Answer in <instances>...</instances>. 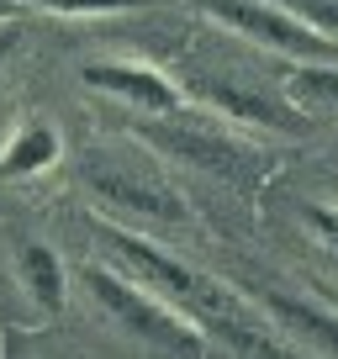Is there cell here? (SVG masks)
<instances>
[{
  "label": "cell",
  "instance_id": "obj_1",
  "mask_svg": "<svg viewBox=\"0 0 338 359\" xmlns=\"http://www.w3.org/2000/svg\"><path fill=\"white\" fill-rule=\"evenodd\" d=\"M85 227L122 259L137 285H148V291H154L158 302H169L185 323H196V333H201L206 344H222V348H233V354H243V359H296L291 348L254 317V306H248L238 291H227L222 280L191 269L185 259L154 248L148 238L127 233V227L101 222V217H85Z\"/></svg>",
  "mask_w": 338,
  "mask_h": 359
},
{
  "label": "cell",
  "instance_id": "obj_2",
  "mask_svg": "<svg viewBox=\"0 0 338 359\" xmlns=\"http://www.w3.org/2000/svg\"><path fill=\"white\" fill-rule=\"evenodd\" d=\"M85 285H90L95 306H101L122 333H133L143 348L169 354V359H206L212 344L196 333V323H185L175 306L158 302L133 275H122V269H111V264H85Z\"/></svg>",
  "mask_w": 338,
  "mask_h": 359
},
{
  "label": "cell",
  "instance_id": "obj_3",
  "mask_svg": "<svg viewBox=\"0 0 338 359\" xmlns=\"http://www.w3.org/2000/svg\"><path fill=\"white\" fill-rule=\"evenodd\" d=\"M137 137L154 148H164V154L185 158V164L196 169H212V175H227V180H254L259 175V148L248 143V137L227 133L222 122H212V116H196L191 106H180V111L169 116H148V122H137Z\"/></svg>",
  "mask_w": 338,
  "mask_h": 359
},
{
  "label": "cell",
  "instance_id": "obj_4",
  "mask_svg": "<svg viewBox=\"0 0 338 359\" xmlns=\"http://www.w3.org/2000/svg\"><path fill=\"white\" fill-rule=\"evenodd\" d=\"M85 185H90L106 206L148 217V222H185V217H191L185 201H180V191H175L148 158H133V154L95 148V154L85 158Z\"/></svg>",
  "mask_w": 338,
  "mask_h": 359
},
{
  "label": "cell",
  "instance_id": "obj_5",
  "mask_svg": "<svg viewBox=\"0 0 338 359\" xmlns=\"http://www.w3.org/2000/svg\"><path fill=\"white\" fill-rule=\"evenodd\" d=\"M201 11H212L222 27H233L238 37H254L270 53H285L296 64H338V43L302 22V16L280 11L275 0H196Z\"/></svg>",
  "mask_w": 338,
  "mask_h": 359
},
{
  "label": "cell",
  "instance_id": "obj_6",
  "mask_svg": "<svg viewBox=\"0 0 338 359\" xmlns=\"http://www.w3.org/2000/svg\"><path fill=\"white\" fill-rule=\"evenodd\" d=\"M79 79L90 90H101V95H111V101L143 111V116H169L185 106L180 79H169L164 69L143 64V58H95V64L79 69Z\"/></svg>",
  "mask_w": 338,
  "mask_h": 359
},
{
  "label": "cell",
  "instance_id": "obj_7",
  "mask_svg": "<svg viewBox=\"0 0 338 359\" xmlns=\"http://www.w3.org/2000/svg\"><path fill=\"white\" fill-rule=\"evenodd\" d=\"M201 95H206L222 116H238V122H254V127H270V133H302V127H306V116H296L285 101H275V95H264V90L233 85V79H206Z\"/></svg>",
  "mask_w": 338,
  "mask_h": 359
},
{
  "label": "cell",
  "instance_id": "obj_8",
  "mask_svg": "<svg viewBox=\"0 0 338 359\" xmlns=\"http://www.w3.org/2000/svg\"><path fill=\"white\" fill-rule=\"evenodd\" d=\"M16 280H22V291L32 296V306L43 317H58L69 306L64 259H58L48 243H37V238H22V243H16Z\"/></svg>",
  "mask_w": 338,
  "mask_h": 359
},
{
  "label": "cell",
  "instance_id": "obj_9",
  "mask_svg": "<svg viewBox=\"0 0 338 359\" xmlns=\"http://www.w3.org/2000/svg\"><path fill=\"white\" fill-rule=\"evenodd\" d=\"M58 154H64V137L53 122H22L0 148V180H32L43 169H53Z\"/></svg>",
  "mask_w": 338,
  "mask_h": 359
},
{
  "label": "cell",
  "instance_id": "obj_10",
  "mask_svg": "<svg viewBox=\"0 0 338 359\" xmlns=\"http://www.w3.org/2000/svg\"><path fill=\"white\" fill-rule=\"evenodd\" d=\"M264 306L280 317V327L302 333L312 348H323L327 359H338V312H327V306H317V302H302V296H285V291H264Z\"/></svg>",
  "mask_w": 338,
  "mask_h": 359
},
{
  "label": "cell",
  "instance_id": "obj_11",
  "mask_svg": "<svg viewBox=\"0 0 338 359\" xmlns=\"http://www.w3.org/2000/svg\"><path fill=\"white\" fill-rule=\"evenodd\" d=\"M285 106L306 116H338V64H296L285 74Z\"/></svg>",
  "mask_w": 338,
  "mask_h": 359
},
{
  "label": "cell",
  "instance_id": "obj_12",
  "mask_svg": "<svg viewBox=\"0 0 338 359\" xmlns=\"http://www.w3.org/2000/svg\"><path fill=\"white\" fill-rule=\"evenodd\" d=\"M53 16H116V11H143V6H158V0H32Z\"/></svg>",
  "mask_w": 338,
  "mask_h": 359
},
{
  "label": "cell",
  "instance_id": "obj_13",
  "mask_svg": "<svg viewBox=\"0 0 338 359\" xmlns=\"http://www.w3.org/2000/svg\"><path fill=\"white\" fill-rule=\"evenodd\" d=\"M275 6L291 11V16H302L312 32H323V37L338 43V0H275Z\"/></svg>",
  "mask_w": 338,
  "mask_h": 359
},
{
  "label": "cell",
  "instance_id": "obj_14",
  "mask_svg": "<svg viewBox=\"0 0 338 359\" xmlns=\"http://www.w3.org/2000/svg\"><path fill=\"white\" fill-rule=\"evenodd\" d=\"M306 227H312V233H317V238H323V243L338 254V206L312 201V206H306Z\"/></svg>",
  "mask_w": 338,
  "mask_h": 359
},
{
  "label": "cell",
  "instance_id": "obj_15",
  "mask_svg": "<svg viewBox=\"0 0 338 359\" xmlns=\"http://www.w3.org/2000/svg\"><path fill=\"white\" fill-rule=\"evenodd\" d=\"M0 359H32V348H27V333L6 327V333H0Z\"/></svg>",
  "mask_w": 338,
  "mask_h": 359
},
{
  "label": "cell",
  "instance_id": "obj_16",
  "mask_svg": "<svg viewBox=\"0 0 338 359\" xmlns=\"http://www.w3.org/2000/svg\"><path fill=\"white\" fill-rule=\"evenodd\" d=\"M16 43H22V22H0V69L16 53Z\"/></svg>",
  "mask_w": 338,
  "mask_h": 359
},
{
  "label": "cell",
  "instance_id": "obj_17",
  "mask_svg": "<svg viewBox=\"0 0 338 359\" xmlns=\"http://www.w3.org/2000/svg\"><path fill=\"white\" fill-rule=\"evenodd\" d=\"M0 22H16V16H11V0H0Z\"/></svg>",
  "mask_w": 338,
  "mask_h": 359
}]
</instances>
